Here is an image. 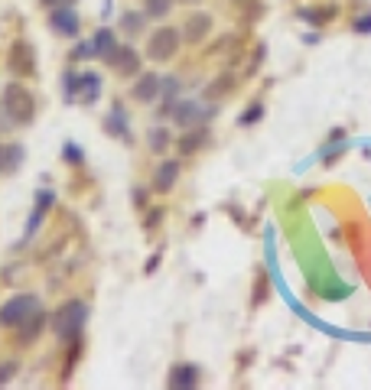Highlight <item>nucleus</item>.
<instances>
[{"label": "nucleus", "instance_id": "obj_18", "mask_svg": "<svg viewBox=\"0 0 371 390\" xmlns=\"http://www.w3.org/2000/svg\"><path fill=\"white\" fill-rule=\"evenodd\" d=\"M150 144H153V150H166V144H170V134H166L163 127H157V130H150Z\"/></svg>", "mask_w": 371, "mask_h": 390}, {"label": "nucleus", "instance_id": "obj_4", "mask_svg": "<svg viewBox=\"0 0 371 390\" xmlns=\"http://www.w3.org/2000/svg\"><path fill=\"white\" fill-rule=\"evenodd\" d=\"M36 296H16V299H10V303L0 309V322L3 325H20L26 316H33L36 312Z\"/></svg>", "mask_w": 371, "mask_h": 390}, {"label": "nucleus", "instance_id": "obj_15", "mask_svg": "<svg viewBox=\"0 0 371 390\" xmlns=\"http://www.w3.org/2000/svg\"><path fill=\"white\" fill-rule=\"evenodd\" d=\"M108 134L111 137H127V117H124L121 104H117V108L111 111V117H108Z\"/></svg>", "mask_w": 371, "mask_h": 390}, {"label": "nucleus", "instance_id": "obj_12", "mask_svg": "<svg viewBox=\"0 0 371 390\" xmlns=\"http://www.w3.org/2000/svg\"><path fill=\"white\" fill-rule=\"evenodd\" d=\"M91 46H95V56H101V59L108 62V59H111V52L117 49V43H114L111 30H98V33H95V39H91Z\"/></svg>", "mask_w": 371, "mask_h": 390}, {"label": "nucleus", "instance_id": "obj_9", "mask_svg": "<svg viewBox=\"0 0 371 390\" xmlns=\"http://www.w3.org/2000/svg\"><path fill=\"white\" fill-rule=\"evenodd\" d=\"M215 111H202V104L199 101H186V104H179L176 108V124H183V127H189V124H196L199 117H212Z\"/></svg>", "mask_w": 371, "mask_h": 390}, {"label": "nucleus", "instance_id": "obj_20", "mask_svg": "<svg viewBox=\"0 0 371 390\" xmlns=\"http://www.w3.org/2000/svg\"><path fill=\"white\" fill-rule=\"evenodd\" d=\"M62 157L69 159V163H75V166H78V163L85 159V157H82V150H78L75 144H65V150H62Z\"/></svg>", "mask_w": 371, "mask_h": 390}, {"label": "nucleus", "instance_id": "obj_13", "mask_svg": "<svg viewBox=\"0 0 371 390\" xmlns=\"http://www.w3.org/2000/svg\"><path fill=\"white\" fill-rule=\"evenodd\" d=\"M176 176H179V163H163L160 176H157V189H160V192H170L176 183Z\"/></svg>", "mask_w": 371, "mask_h": 390}, {"label": "nucleus", "instance_id": "obj_5", "mask_svg": "<svg viewBox=\"0 0 371 390\" xmlns=\"http://www.w3.org/2000/svg\"><path fill=\"white\" fill-rule=\"evenodd\" d=\"M10 65H13V72H20V75H33V72H36V56H33L30 43L20 39V43L10 49Z\"/></svg>", "mask_w": 371, "mask_h": 390}, {"label": "nucleus", "instance_id": "obj_2", "mask_svg": "<svg viewBox=\"0 0 371 390\" xmlns=\"http://www.w3.org/2000/svg\"><path fill=\"white\" fill-rule=\"evenodd\" d=\"M3 108L10 114V121L16 124H30L33 121V114H36V104H33V95L20 85H10L7 88V95H3Z\"/></svg>", "mask_w": 371, "mask_h": 390}, {"label": "nucleus", "instance_id": "obj_28", "mask_svg": "<svg viewBox=\"0 0 371 390\" xmlns=\"http://www.w3.org/2000/svg\"><path fill=\"white\" fill-rule=\"evenodd\" d=\"M46 7H59V3H72V0H43Z\"/></svg>", "mask_w": 371, "mask_h": 390}, {"label": "nucleus", "instance_id": "obj_7", "mask_svg": "<svg viewBox=\"0 0 371 390\" xmlns=\"http://www.w3.org/2000/svg\"><path fill=\"white\" fill-rule=\"evenodd\" d=\"M108 62H111L114 69L124 72V75H134L137 69H140V56H137L131 46H121V43H117V49L111 52V59H108Z\"/></svg>", "mask_w": 371, "mask_h": 390}, {"label": "nucleus", "instance_id": "obj_27", "mask_svg": "<svg viewBox=\"0 0 371 390\" xmlns=\"http://www.w3.org/2000/svg\"><path fill=\"white\" fill-rule=\"evenodd\" d=\"M7 170V146H0V172Z\"/></svg>", "mask_w": 371, "mask_h": 390}, {"label": "nucleus", "instance_id": "obj_17", "mask_svg": "<svg viewBox=\"0 0 371 390\" xmlns=\"http://www.w3.org/2000/svg\"><path fill=\"white\" fill-rule=\"evenodd\" d=\"M170 13V0H147V16H157V20H163Z\"/></svg>", "mask_w": 371, "mask_h": 390}, {"label": "nucleus", "instance_id": "obj_22", "mask_svg": "<svg viewBox=\"0 0 371 390\" xmlns=\"http://www.w3.org/2000/svg\"><path fill=\"white\" fill-rule=\"evenodd\" d=\"M260 114H264V108H260V104H254V108H247L245 114H241V124L247 127V124H254V121H258Z\"/></svg>", "mask_w": 371, "mask_h": 390}, {"label": "nucleus", "instance_id": "obj_25", "mask_svg": "<svg viewBox=\"0 0 371 390\" xmlns=\"http://www.w3.org/2000/svg\"><path fill=\"white\" fill-rule=\"evenodd\" d=\"M355 33H371V13L365 20H355Z\"/></svg>", "mask_w": 371, "mask_h": 390}, {"label": "nucleus", "instance_id": "obj_8", "mask_svg": "<svg viewBox=\"0 0 371 390\" xmlns=\"http://www.w3.org/2000/svg\"><path fill=\"white\" fill-rule=\"evenodd\" d=\"M170 387H176V390L199 387V367L196 365H176L173 371H170Z\"/></svg>", "mask_w": 371, "mask_h": 390}, {"label": "nucleus", "instance_id": "obj_21", "mask_svg": "<svg viewBox=\"0 0 371 390\" xmlns=\"http://www.w3.org/2000/svg\"><path fill=\"white\" fill-rule=\"evenodd\" d=\"M13 374H16V361H3V365H0V387H3Z\"/></svg>", "mask_w": 371, "mask_h": 390}, {"label": "nucleus", "instance_id": "obj_6", "mask_svg": "<svg viewBox=\"0 0 371 390\" xmlns=\"http://www.w3.org/2000/svg\"><path fill=\"white\" fill-rule=\"evenodd\" d=\"M49 26L59 36H75V33H78V16H75V10H69V7H56L49 16Z\"/></svg>", "mask_w": 371, "mask_h": 390}, {"label": "nucleus", "instance_id": "obj_3", "mask_svg": "<svg viewBox=\"0 0 371 390\" xmlns=\"http://www.w3.org/2000/svg\"><path fill=\"white\" fill-rule=\"evenodd\" d=\"M176 49H179V33H176V30H170V26H163V30H157V33L150 36L147 56L153 62H166V59H173Z\"/></svg>", "mask_w": 371, "mask_h": 390}, {"label": "nucleus", "instance_id": "obj_26", "mask_svg": "<svg viewBox=\"0 0 371 390\" xmlns=\"http://www.w3.org/2000/svg\"><path fill=\"white\" fill-rule=\"evenodd\" d=\"M163 211H150V218H147V228H157V221H160Z\"/></svg>", "mask_w": 371, "mask_h": 390}, {"label": "nucleus", "instance_id": "obj_16", "mask_svg": "<svg viewBox=\"0 0 371 390\" xmlns=\"http://www.w3.org/2000/svg\"><path fill=\"white\" fill-rule=\"evenodd\" d=\"M101 91V82L95 78V75H82V82H78V95H82V101H95Z\"/></svg>", "mask_w": 371, "mask_h": 390}, {"label": "nucleus", "instance_id": "obj_1", "mask_svg": "<svg viewBox=\"0 0 371 390\" xmlns=\"http://www.w3.org/2000/svg\"><path fill=\"white\" fill-rule=\"evenodd\" d=\"M85 319H88V309L85 303H65L52 316V329H56V335H62V339H78L82 335V325H85Z\"/></svg>", "mask_w": 371, "mask_h": 390}, {"label": "nucleus", "instance_id": "obj_23", "mask_svg": "<svg viewBox=\"0 0 371 390\" xmlns=\"http://www.w3.org/2000/svg\"><path fill=\"white\" fill-rule=\"evenodd\" d=\"M88 56H95V46H91V43H85V46H78L72 52V59H88Z\"/></svg>", "mask_w": 371, "mask_h": 390}, {"label": "nucleus", "instance_id": "obj_24", "mask_svg": "<svg viewBox=\"0 0 371 390\" xmlns=\"http://www.w3.org/2000/svg\"><path fill=\"white\" fill-rule=\"evenodd\" d=\"M199 140H202V137H196V134H192V137H186V140H183V153H192V150L199 146Z\"/></svg>", "mask_w": 371, "mask_h": 390}, {"label": "nucleus", "instance_id": "obj_19", "mask_svg": "<svg viewBox=\"0 0 371 390\" xmlns=\"http://www.w3.org/2000/svg\"><path fill=\"white\" fill-rule=\"evenodd\" d=\"M23 163V146H7V170H13V166H20Z\"/></svg>", "mask_w": 371, "mask_h": 390}, {"label": "nucleus", "instance_id": "obj_14", "mask_svg": "<svg viewBox=\"0 0 371 390\" xmlns=\"http://www.w3.org/2000/svg\"><path fill=\"white\" fill-rule=\"evenodd\" d=\"M43 325H46V316H39V312H33V319H30V322H23L20 341H23V345H30V341H33V339L39 335V332H43Z\"/></svg>", "mask_w": 371, "mask_h": 390}, {"label": "nucleus", "instance_id": "obj_10", "mask_svg": "<svg viewBox=\"0 0 371 390\" xmlns=\"http://www.w3.org/2000/svg\"><path fill=\"white\" fill-rule=\"evenodd\" d=\"M160 95V75H144L140 82L134 85V98L137 101H153V98Z\"/></svg>", "mask_w": 371, "mask_h": 390}, {"label": "nucleus", "instance_id": "obj_11", "mask_svg": "<svg viewBox=\"0 0 371 390\" xmlns=\"http://www.w3.org/2000/svg\"><path fill=\"white\" fill-rule=\"evenodd\" d=\"M209 26H212V20L205 16V13H196V16H189V23H186V43H199V39L209 33Z\"/></svg>", "mask_w": 371, "mask_h": 390}]
</instances>
